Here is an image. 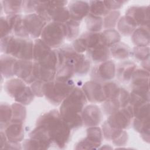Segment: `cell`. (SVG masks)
<instances>
[{"instance_id":"cell-1","label":"cell","mask_w":150,"mask_h":150,"mask_svg":"<svg viewBox=\"0 0 150 150\" xmlns=\"http://www.w3.org/2000/svg\"><path fill=\"white\" fill-rule=\"evenodd\" d=\"M36 125L43 127L47 131L52 142L60 148H63L69 139L71 129L56 110L43 114L39 118Z\"/></svg>"},{"instance_id":"cell-2","label":"cell","mask_w":150,"mask_h":150,"mask_svg":"<svg viewBox=\"0 0 150 150\" xmlns=\"http://www.w3.org/2000/svg\"><path fill=\"white\" fill-rule=\"evenodd\" d=\"M86 103V97L84 93L77 87H75L62 101L60 114L70 129L79 128L82 125L81 113Z\"/></svg>"},{"instance_id":"cell-3","label":"cell","mask_w":150,"mask_h":150,"mask_svg":"<svg viewBox=\"0 0 150 150\" xmlns=\"http://www.w3.org/2000/svg\"><path fill=\"white\" fill-rule=\"evenodd\" d=\"M33 43L29 39L8 35L1 38V50L20 60L33 59Z\"/></svg>"},{"instance_id":"cell-4","label":"cell","mask_w":150,"mask_h":150,"mask_svg":"<svg viewBox=\"0 0 150 150\" xmlns=\"http://www.w3.org/2000/svg\"><path fill=\"white\" fill-rule=\"evenodd\" d=\"M74 88V82L70 80H57L45 83L44 96L52 104L57 105Z\"/></svg>"},{"instance_id":"cell-5","label":"cell","mask_w":150,"mask_h":150,"mask_svg":"<svg viewBox=\"0 0 150 150\" xmlns=\"http://www.w3.org/2000/svg\"><path fill=\"white\" fill-rule=\"evenodd\" d=\"M60 51L63 58V63H69L73 68L75 74L78 75L86 74L90 69V62L84 55L76 52L70 46H64L60 48Z\"/></svg>"},{"instance_id":"cell-6","label":"cell","mask_w":150,"mask_h":150,"mask_svg":"<svg viewBox=\"0 0 150 150\" xmlns=\"http://www.w3.org/2000/svg\"><path fill=\"white\" fill-rule=\"evenodd\" d=\"M41 39L50 48L59 47L66 38L64 23L52 22L44 28L41 34Z\"/></svg>"},{"instance_id":"cell-7","label":"cell","mask_w":150,"mask_h":150,"mask_svg":"<svg viewBox=\"0 0 150 150\" xmlns=\"http://www.w3.org/2000/svg\"><path fill=\"white\" fill-rule=\"evenodd\" d=\"M134 117L133 109L132 106L127 105L111 114L107 119V123L112 127L119 129L127 128L131 122Z\"/></svg>"},{"instance_id":"cell-8","label":"cell","mask_w":150,"mask_h":150,"mask_svg":"<svg viewBox=\"0 0 150 150\" xmlns=\"http://www.w3.org/2000/svg\"><path fill=\"white\" fill-rule=\"evenodd\" d=\"M23 22L27 30L33 38L40 36L42 33L46 23L37 13H29L23 18Z\"/></svg>"},{"instance_id":"cell-9","label":"cell","mask_w":150,"mask_h":150,"mask_svg":"<svg viewBox=\"0 0 150 150\" xmlns=\"http://www.w3.org/2000/svg\"><path fill=\"white\" fill-rule=\"evenodd\" d=\"M83 91L90 102H102L107 99L104 85L96 81L87 82L83 86Z\"/></svg>"},{"instance_id":"cell-10","label":"cell","mask_w":150,"mask_h":150,"mask_svg":"<svg viewBox=\"0 0 150 150\" xmlns=\"http://www.w3.org/2000/svg\"><path fill=\"white\" fill-rule=\"evenodd\" d=\"M87 137L79 142L76 149H93L100 145L102 133L100 128L90 127L87 130Z\"/></svg>"},{"instance_id":"cell-11","label":"cell","mask_w":150,"mask_h":150,"mask_svg":"<svg viewBox=\"0 0 150 150\" xmlns=\"http://www.w3.org/2000/svg\"><path fill=\"white\" fill-rule=\"evenodd\" d=\"M125 16L131 18L137 26H149L148 6H131L128 9Z\"/></svg>"},{"instance_id":"cell-12","label":"cell","mask_w":150,"mask_h":150,"mask_svg":"<svg viewBox=\"0 0 150 150\" xmlns=\"http://www.w3.org/2000/svg\"><path fill=\"white\" fill-rule=\"evenodd\" d=\"M81 118L85 125L89 127H96L101 121V112L97 105H90L82 111Z\"/></svg>"},{"instance_id":"cell-13","label":"cell","mask_w":150,"mask_h":150,"mask_svg":"<svg viewBox=\"0 0 150 150\" xmlns=\"http://www.w3.org/2000/svg\"><path fill=\"white\" fill-rule=\"evenodd\" d=\"M70 18L79 22L89 13V3L86 1H71L69 6Z\"/></svg>"},{"instance_id":"cell-14","label":"cell","mask_w":150,"mask_h":150,"mask_svg":"<svg viewBox=\"0 0 150 150\" xmlns=\"http://www.w3.org/2000/svg\"><path fill=\"white\" fill-rule=\"evenodd\" d=\"M115 74V65L111 60L103 62L94 71L96 78L101 80H109L114 78Z\"/></svg>"},{"instance_id":"cell-15","label":"cell","mask_w":150,"mask_h":150,"mask_svg":"<svg viewBox=\"0 0 150 150\" xmlns=\"http://www.w3.org/2000/svg\"><path fill=\"white\" fill-rule=\"evenodd\" d=\"M5 134L8 141L19 142L23 140L24 130L22 122L11 121L6 128Z\"/></svg>"},{"instance_id":"cell-16","label":"cell","mask_w":150,"mask_h":150,"mask_svg":"<svg viewBox=\"0 0 150 150\" xmlns=\"http://www.w3.org/2000/svg\"><path fill=\"white\" fill-rule=\"evenodd\" d=\"M87 50L89 57L96 63L104 62L108 60L110 56L108 47L104 44H100Z\"/></svg>"},{"instance_id":"cell-17","label":"cell","mask_w":150,"mask_h":150,"mask_svg":"<svg viewBox=\"0 0 150 150\" xmlns=\"http://www.w3.org/2000/svg\"><path fill=\"white\" fill-rule=\"evenodd\" d=\"M26 86L22 79H12L6 81L5 89L7 93L12 97L15 98L25 90Z\"/></svg>"},{"instance_id":"cell-18","label":"cell","mask_w":150,"mask_h":150,"mask_svg":"<svg viewBox=\"0 0 150 150\" xmlns=\"http://www.w3.org/2000/svg\"><path fill=\"white\" fill-rule=\"evenodd\" d=\"M51 51V48L41 39L35 40L33 45V59L38 63L42 60Z\"/></svg>"},{"instance_id":"cell-19","label":"cell","mask_w":150,"mask_h":150,"mask_svg":"<svg viewBox=\"0 0 150 150\" xmlns=\"http://www.w3.org/2000/svg\"><path fill=\"white\" fill-rule=\"evenodd\" d=\"M132 40L137 46H146L149 42V26H142L132 34Z\"/></svg>"},{"instance_id":"cell-20","label":"cell","mask_w":150,"mask_h":150,"mask_svg":"<svg viewBox=\"0 0 150 150\" xmlns=\"http://www.w3.org/2000/svg\"><path fill=\"white\" fill-rule=\"evenodd\" d=\"M135 70V65L134 63L128 61L124 62L119 65L117 69V77L121 81H128L132 79Z\"/></svg>"},{"instance_id":"cell-21","label":"cell","mask_w":150,"mask_h":150,"mask_svg":"<svg viewBox=\"0 0 150 150\" xmlns=\"http://www.w3.org/2000/svg\"><path fill=\"white\" fill-rule=\"evenodd\" d=\"M16 60L14 57L8 55L1 56V73L5 77L9 78L15 75L14 69Z\"/></svg>"},{"instance_id":"cell-22","label":"cell","mask_w":150,"mask_h":150,"mask_svg":"<svg viewBox=\"0 0 150 150\" xmlns=\"http://www.w3.org/2000/svg\"><path fill=\"white\" fill-rule=\"evenodd\" d=\"M49 2L52 5L50 12L51 20H52L53 22L65 23L70 19L68 8H65L64 6H54L52 5L50 1Z\"/></svg>"},{"instance_id":"cell-23","label":"cell","mask_w":150,"mask_h":150,"mask_svg":"<svg viewBox=\"0 0 150 150\" xmlns=\"http://www.w3.org/2000/svg\"><path fill=\"white\" fill-rule=\"evenodd\" d=\"M111 47V54L116 59H123L129 56V47L122 42H118Z\"/></svg>"},{"instance_id":"cell-24","label":"cell","mask_w":150,"mask_h":150,"mask_svg":"<svg viewBox=\"0 0 150 150\" xmlns=\"http://www.w3.org/2000/svg\"><path fill=\"white\" fill-rule=\"evenodd\" d=\"M136 27L135 22L127 16L122 17L118 23V30L124 35L131 34Z\"/></svg>"},{"instance_id":"cell-25","label":"cell","mask_w":150,"mask_h":150,"mask_svg":"<svg viewBox=\"0 0 150 150\" xmlns=\"http://www.w3.org/2000/svg\"><path fill=\"white\" fill-rule=\"evenodd\" d=\"M86 22L87 29L92 32L100 31L103 26V19L100 16L94 15L90 13L87 15Z\"/></svg>"},{"instance_id":"cell-26","label":"cell","mask_w":150,"mask_h":150,"mask_svg":"<svg viewBox=\"0 0 150 150\" xmlns=\"http://www.w3.org/2000/svg\"><path fill=\"white\" fill-rule=\"evenodd\" d=\"M90 13L98 16H105L109 13L104 1H92L89 2Z\"/></svg>"},{"instance_id":"cell-27","label":"cell","mask_w":150,"mask_h":150,"mask_svg":"<svg viewBox=\"0 0 150 150\" xmlns=\"http://www.w3.org/2000/svg\"><path fill=\"white\" fill-rule=\"evenodd\" d=\"M101 33L103 42L107 47H111L120 40L119 33L114 29H108Z\"/></svg>"},{"instance_id":"cell-28","label":"cell","mask_w":150,"mask_h":150,"mask_svg":"<svg viewBox=\"0 0 150 150\" xmlns=\"http://www.w3.org/2000/svg\"><path fill=\"white\" fill-rule=\"evenodd\" d=\"M4 12L9 15H16L23 8V1H3Z\"/></svg>"},{"instance_id":"cell-29","label":"cell","mask_w":150,"mask_h":150,"mask_svg":"<svg viewBox=\"0 0 150 150\" xmlns=\"http://www.w3.org/2000/svg\"><path fill=\"white\" fill-rule=\"evenodd\" d=\"M64 25L66 30V38L69 40L76 38L79 33V22L70 19L64 23Z\"/></svg>"},{"instance_id":"cell-30","label":"cell","mask_w":150,"mask_h":150,"mask_svg":"<svg viewBox=\"0 0 150 150\" xmlns=\"http://www.w3.org/2000/svg\"><path fill=\"white\" fill-rule=\"evenodd\" d=\"M12 110L7 103H1V128L4 126L8 125L12 120Z\"/></svg>"},{"instance_id":"cell-31","label":"cell","mask_w":150,"mask_h":150,"mask_svg":"<svg viewBox=\"0 0 150 150\" xmlns=\"http://www.w3.org/2000/svg\"><path fill=\"white\" fill-rule=\"evenodd\" d=\"M12 118L11 121L23 123L26 117V109L21 104L14 103L12 105Z\"/></svg>"},{"instance_id":"cell-32","label":"cell","mask_w":150,"mask_h":150,"mask_svg":"<svg viewBox=\"0 0 150 150\" xmlns=\"http://www.w3.org/2000/svg\"><path fill=\"white\" fill-rule=\"evenodd\" d=\"M120 107H121V105L117 97L107 99L106 101L103 104L104 111L106 114L110 115L117 111Z\"/></svg>"},{"instance_id":"cell-33","label":"cell","mask_w":150,"mask_h":150,"mask_svg":"<svg viewBox=\"0 0 150 150\" xmlns=\"http://www.w3.org/2000/svg\"><path fill=\"white\" fill-rule=\"evenodd\" d=\"M120 16V12L118 11L108 13L103 20V27L108 29L114 28L118 22Z\"/></svg>"},{"instance_id":"cell-34","label":"cell","mask_w":150,"mask_h":150,"mask_svg":"<svg viewBox=\"0 0 150 150\" xmlns=\"http://www.w3.org/2000/svg\"><path fill=\"white\" fill-rule=\"evenodd\" d=\"M33 98L34 94L32 89L29 87L26 86L21 94L16 97L15 100L18 103L25 105L30 104L33 101Z\"/></svg>"},{"instance_id":"cell-35","label":"cell","mask_w":150,"mask_h":150,"mask_svg":"<svg viewBox=\"0 0 150 150\" xmlns=\"http://www.w3.org/2000/svg\"><path fill=\"white\" fill-rule=\"evenodd\" d=\"M149 49L146 46H136L134 49V54L135 58L144 61L149 58Z\"/></svg>"},{"instance_id":"cell-36","label":"cell","mask_w":150,"mask_h":150,"mask_svg":"<svg viewBox=\"0 0 150 150\" xmlns=\"http://www.w3.org/2000/svg\"><path fill=\"white\" fill-rule=\"evenodd\" d=\"M45 82L38 80L31 84V89L34 95L38 97H42L44 96V86Z\"/></svg>"},{"instance_id":"cell-37","label":"cell","mask_w":150,"mask_h":150,"mask_svg":"<svg viewBox=\"0 0 150 150\" xmlns=\"http://www.w3.org/2000/svg\"><path fill=\"white\" fill-rule=\"evenodd\" d=\"M12 28L11 25L6 17H1V38H4L9 35L12 32Z\"/></svg>"},{"instance_id":"cell-38","label":"cell","mask_w":150,"mask_h":150,"mask_svg":"<svg viewBox=\"0 0 150 150\" xmlns=\"http://www.w3.org/2000/svg\"><path fill=\"white\" fill-rule=\"evenodd\" d=\"M73 46L74 50L79 53H83V52L87 50V47L84 40L81 36L74 40Z\"/></svg>"},{"instance_id":"cell-39","label":"cell","mask_w":150,"mask_h":150,"mask_svg":"<svg viewBox=\"0 0 150 150\" xmlns=\"http://www.w3.org/2000/svg\"><path fill=\"white\" fill-rule=\"evenodd\" d=\"M40 1H23V8L26 12H33L36 11V8Z\"/></svg>"},{"instance_id":"cell-40","label":"cell","mask_w":150,"mask_h":150,"mask_svg":"<svg viewBox=\"0 0 150 150\" xmlns=\"http://www.w3.org/2000/svg\"><path fill=\"white\" fill-rule=\"evenodd\" d=\"M104 2L107 8L110 10H115L121 8L126 1H104Z\"/></svg>"},{"instance_id":"cell-41","label":"cell","mask_w":150,"mask_h":150,"mask_svg":"<svg viewBox=\"0 0 150 150\" xmlns=\"http://www.w3.org/2000/svg\"><path fill=\"white\" fill-rule=\"evenodd\" d=\"M127 133L125 131H123L117 138L113 140V142L117 146H122L126 144L127 142Z\"/></svg>"}]
</instances>
